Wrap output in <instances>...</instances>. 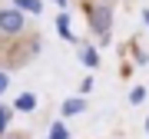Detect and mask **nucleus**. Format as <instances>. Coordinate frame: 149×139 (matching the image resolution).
Listing matches in <instances>:
<instances>
[{
	"label": "nucleus",
	"mask_w": 149,
	"mask_h": 139,
	"mask_svg": "<svg viewBox=\"0 0 149 139\" xmlns=\"http://www.w3.org/2000/svg\"><path fill=\"white\" fill-rule=\"evenodd\" d=\"M23 27H27V17L20 10H13V7L0 10V33H20Z\"/></svg>",
	"instance_id": "f257e3e1"
},
{
	"label": "nucleus",
	"mask_w": 149,
	"mask_h": 139,
	"mask_svg": "<svg viewBox=\"0 0 149 139\" xmlns=\"http://www.w3.org/2000/svg\"><path fill=\"white\" fill-rule=\"evenodd\" d=\"M90 20H93V30L103 37V43H106V37H109V27H113V10H109V7H96Z\"/></svg>",
	"instance_id": "f03ea898"
},
{
	"label": "nucleus",
	"mask_w": 149,
	"mask_h": 139,
	"mask_svg": "<svg viewBox=\"0 0 149 139\" xmlns=\"http://www.w3.org/2000/svg\"><path fill=\"white\" fill-rule=\"evenodd\" d=\"M13 10H27V13H40L43 10V3H40V0H13Z\"/></svg>",
	"instance_id": "7ed1b4c3"
},
{
	"label": "nucleus",
	"mask_w": 149,
	"mask_h": 139,
	"mask_svg": "<svg viewBox=\"0 0 149 139\" xmlns=\"http://www.w3.org/2000/svg\"><path fill=\"white\" fill-rule=\"evenodd\" d=\"M83 109H86L83 99H66L63 103V116H76V113H83Z\"/></svg>",
	"instance_id": "20e7f679"
},
{
	"label": "nucleus",
	"mask_w": 149,
	"mask_h": 139,
	"mask_svg": "<svg viewBox=\"0 0 149 139\" xmlns=\"http://www.w3.org/2000/svg\"><path fill=\"white\" fill-rule=\"evenodd\" d=\"M33 106H37V96H33V93H23V96L17 99V109H23V113H30Z\"/></svg>",
	"instance_id": "39448f33"
},
{
	"label": "nucleus",
	"mask_w": 149,
	"mask_h": 139,
	"mask_svg": "<svg viewBox=\"0 0 149 139\" xmlns=\"http://www.w3.org/2000/svg\"><path fill=\"white\" fill-rule=\"evenodd\" d=\"M56 27H60V33H63V40H76L73 33H70V17H66V13H60V20H56Z\"/></svg>",
	"instance_id": "423d86ee"
},
{
	"label": "nucleus",
	"mask_w": 149,
	"mask_h": 139,
	"mask_svg": "<svg viewBox=\"0 0 149 139\" xmlns=\"http://www.w3.org/2000/svg\"><path fill=\"white\" fill-rule=\"evenodd\" d=\"M80 56H83V63H86V66H96V63H100L96 50H90V47H83V50H80Z\"/></svg>",
	"instance_id": "0eeeda50"
},
{
	"label": "nucleus",
	"mask_w": 149,
	"mask_h": 139,
	"mask_svg": "<svg viewBox=\"0 0 149 139\" xmlns=\"http://www.w3.org/2000/svg\"><path fill=\"white\" fill-rule=\"evenodd\" d=\"M50 139H70V136H66V129H63V123H53V129H50Z\"/></svg>",
	"instance_id": "6e6552de"
},
{
	"label": "nucleus",
	"mask_w": 149,
	"mask_h": 139,
	"mask_svg": "<svg viewBox=\"0 0 149 139\" xmlns=\"http://www.w3.org/2000/svg\"><path fill=\"white\" fill-rule=\"evenodd\" d=\"M143 99H146V90H143V86H136V90L129 93V103H143Z\"/></svg>",
	"instance_id": "1a4fd4ad"
},
{
	"label": "nucleus",
	"mask_w": 149,
	"mask_h": 139,
	"mask_svg": "<svg viewBox=\"0 0 149 139\" xmlns=\"http://www.w3.org/2000/svg\"><path fill=\"white\" fill-rule=\"evenodd\" d=\"M3 129H7V109L0 106V133H3Z\"/></svg>",
	"instance_id": "9d476101"
},
{
	"label": "nucleus",
	"mask_w": 149,
	"mask_h": 139,
	"mask_svg": "<svg viewBox=\"0 0 149 139\" xmlns=\"http://www.w3.org/2000/svg\"><path fill=\"white\" fill-rule=\"evenodd\" d=\"M7 83H10V76H7V73H0V93L7 90Z\"/></svg>",
	"instance_id": "9b49d317"
},
{
	"label": "nucleus",
	"mask_w": 149,
	"mask_h": 139,
	"mask_svg": "<svg viewBox=\"0 0 149 139\" xmlns=\"http://www.w3.org/2000/svg\"><path fill=\"white\" fill-rule=\"evenodd\" d=\"M143 17H146V23H149V10H146V13H143Z\"/></svg>",
	"instance_id": "f8f14e48"
},
{
	"label": "nucleus",
	"mask_w": 149,
	"mask_h": 139,
	"mask_svg": "<svg viewBox=\"0 0 149 139\" xmlns=\"http://www.w3.org/2000/svg\"><path fill=\"white\" fill-rule=\"evenodd\" d=\"M146 133H149V119H146Z\"/></svg>",
	"instance_id": "ddd939ff"
},
{
	"label": "nucleus",
	"mask_w": 149,
	"mask_h": 139,
	"mask_svg": "<svg viewBox=\"0 0 149 139\" xmlns=\"http://www.w3.org/2000/svg\"><path fill=\"white\" fill-rule=\"evenodd\" d=\"M56 3H66V0H56Z\"/></svg>",
	"instance_id": "4468645a"
},
{
	"label": "nucleus",
	"mask_w": 149,
	"mask_h": 139,
	"mask_svg": "<svg viewBox=\"0 0 149 139\" xmlns=\"http://www.w3.org/2000/svg\"><path fill=\"white\" fill-rule=\"evenodd\" d=\"M10 139H20V136H10Z\"/></svg>",
	"instance_id": "2eb2a0df"
}]
</instances>
